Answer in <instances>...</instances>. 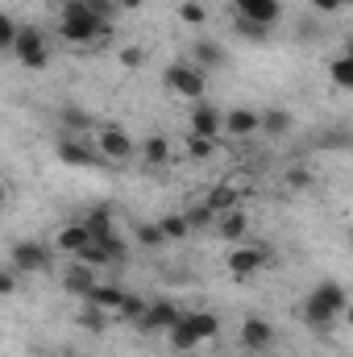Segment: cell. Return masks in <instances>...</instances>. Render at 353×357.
Here are the masks:
<instances>
[{"label": "cell", "mask_w": 353, "mask_h": 357, "mask_svg": "<svg viewBox=\"0 0 353 357\" xmlns=\"http://www.w3.org/2000/svg\"><path fill=\"white\" fill-rule=\"evenodd\" d=\"M183 320L191 324V333L200 337V345L212 341V337H220V320H216V312H183Z\"/></svg>", "instance_id": "obj_21"}, {"label": "cell", "mask_w": 353, "mask_h": 357, "mask_svg": "<svg viewBox=\"0 0 353 357\" xmlns=\"http://www.w3.org/2000/svg\"><path fill=\"white\" fill-rule=\"evenodd\" d=\"M163 84H167L171 96L195 104V100H204V91H208V71H200L191 59H179V63H171V67L163 71Z\"/></svg>", "instance_id": "obj_4"}, {"label": "cell", "mask_w": 353, "mask_h": 357, "mask_svg": "<svg viewBox=\"0 0 353 357\" xmlns=\"http://www.w3.org/2000/svg\"><path fill=\"white\" fill-rule=\"evenodd\" d=\"M179 316H183V312H179L171 299H154V303H146V307H142L137 328H142V333H167Z\"/></svg>", "instance_id": "obj_11"}, {"label": "cell", "mask_w": 353, "mask_h": 357, "mask_svg": "<svg viewBox=\"0 0 353 357\" xmlns=\"http://www.w3.org/2000/svg\"><path fill=\"white\" fill-rule=\"evenodd\" d=\"M13 42H17V21L8 13H0V54H8Z\"/></svg>", "instance_id": "obj_35"}, {"label": "cell", "mask_w": 353, "mask_h": 357, "mask_svg": "<svg viewBox=\"0 0 353 357\" xmlns=\"http://www.w3.org/2000/svg\"><path fill=\"white\" fill-rule=\"evenodd\" d=\"M158 229H163V237H167V241H183V237L191 233V229H187V216H183V212H167V216L158 220Z\"/></svg>", "instance_id": "obj_28"}, {"label": "cell", "mask_w": 353, "mask_h": 357, "mask_svg": "<svg viewBox=\"0 0 353 357\" xmlns=\"http://www.w3.org/2000/svg\"><path fill=\"white\" fill-rule=\"evenodd\" d=\"M270 266V245L266 241H237L233 250H229V258H225V270L233 274V278H254V274H262Z\"/></svg>", "instance_id": "obj_6"}, {"label": "cell", "mask_w": 353, "mask_h": 357, "mask_svg": "<svg viewBox=\"0 0 353 357\" xmlns=\"http://www.w3.org/2000/svg\"><path fill=\"white\" fill-rule=\"evenodd\" d=\"M179 21H183V25H204V21H208V8H204L200 0H183V4H179Z\"/></svg>", "instance_id": "obj_33"}, {"label": "cell", "mask_w": 353, "mask_h": 357, "mask_svg": "<svg viewBox=\"0 0 353 357\" xmlns=\"http://www.w3.org/2000/svg\"><path fill=\"white\" fill-rule=\"evenodd\" d=\"M137 154H142V162L154 171V167H167V162H171L175 146H171V137H163V133H150L146 142H137Z\"/></svg>", "instance_id": "obj_18"}, {"label": "cell", "mask_w": 353, "mask_h": 357, "mask_svg": "<svg viewBox=\"0 0 353 357\" xmlns=\"http://www.w3.org/2000/svg\"><path fill=\"white\" fill-rule=\"evenodd\" d=\"M84 8H88L96 21H104V25L117 17V4H112V0H84Z\"/></svg>", "instance_id": "obj_36"}, {"label": "cell", "mask_w": 353, "mask_h": 357, "mask_svg": "<svg viewBox=\"0 0 353 357\" xmlns=\"http://www.w3.org/2000/svg\"><path fill=\"white\" fill-rule=\"evenodd\" d=\"M142 59H146V54H142L137 46H121V67H129V71H137V67H142Z\"/></svg>", "instance_id": "obj_39"}, {"label": "cell", "mask_w": 353, "mask_h": 357, "mask_svg": "<svg viewBox=\"0 0 353 357\" xmlns=\"http://www.w3.org/2000/svg\"><path fill=\"white\" fill-rule=\"evenodd\" d=\"M8 54H13L25 71H46L50 59H54V42H50L46 29H38V25H17V42H13Z\"/></svg>", "instance_id": "obj_3"}, {"label": "cell", "mask_w": 353, "mask_h": 357, "mask_svg": "<svg viewBox=\"0 0 353 357\" xmlns=\"http://www.w3.org/2000/svg\"><path fill=\"white\" fill-rule=\"evenodd\" d=\"M96 245H100V250L108 254V262H112V266H117V262H125V254H129V250H125V237H121V233H108V237H100Z\"/></svg>", "instance_id": "obj_31"}, {"label": "cell", "mask_w": 353, "mask_h": 357, "mask_svg": "<svg viewBox=\"0 0 353 357\" xmlns=\"http://www.w3.org/2000/svg\"><path fill=\"white\" fill-rule=\"evenodd\" d=\"M258 125H262L258 108H229V112L220 116V137L246 142V137H254V133H258Z\"/></svg>", "instance_id": "obj_9"}, {"label": "cell", "mask_w": 353, "mask_h": 357, "mask_svg": "<svg viewBox=\"0 0 353 357\" xmlns=\"http://www.w3.org/2000/svg\"><path fill=\"white\" fill-rule=\"evenodd\" d=\"M54 154H59V162L63 167H75V171H91V167H104V158H100V150L91 146V137H59V146H54Z\"/></svg>", "instance_id": "obj_8"}, {"label": "cell", "mask_w": 353, "mask_h": 357, "mask_svg": "<svg viewBox=\"0 0 353 357\" xmlns=\"http://www.w3.org/2000/svg\"><path fill=\"white\" fill-rule=\"evenodd\" d=\"M80 225L88 229V237H91V241H100V237L117 233V225H112V208H104V204H100V208H91V212L84 216V220H80Z\"/></svg>", "instance_id": "obj_23"}, {"label": "cell", "mask_w": 353, "mask_h": 357, "mask_svg": "<svg viewBox=\"0 0 353 357\" xmlns=\"http://www.w3.org/2000/svg\"><path fill=\"white\" fill-rule=\"evenodd\" d=\"M142 307H146V299H137V295H129V291H125V299L117 303V312H112V316H117V320H125V324H137Z\"/></svg>", "instance_id": "obj_30"}, {"label": "cell", "mask_w": 353, "mask_h": 357, "mask_svg": "<svg viewBox=\"0 0 353 357\" xmlns=\"http://www.w3.org/2000/svg\"><path fill=\"white\" fill-rule=\"evenodd\" d=\"M212 229L220 233V241H225V245H237V241H246V237H250V216H246L241 208H229V212H220V216L212 220Z\"/></svg>", "instance_id": "obj_14"}, {"label": "cell", "mask_w": 353, "mask_h": 357, "mask_svg": "<svg viewBox=\"0 0 353 357\" xmlns=\"http://www.w3.org/2000/svg\"><path fill=\"white\" fill-rule=\"evenodd\" d=\"M204 208L212 212V216H220V212H229V208H237V191L229 187V183H216L208 195H204Z\"/></svg>", "instance_id": "obj_24"}, {"label": "cell", "mask_w": 353, "mask_h": 357, "mask_svg": "<svg viewBox=\"0 0 353 357\" xmlns=\"http://www.w3.org/2000/svg\"><path fill=\"white\" fill-rule=\"evenodd\" d=\"M8 266L17 274H42V270L54 266V250L46 241H17L8 250Z\"/></svg>", "instance_id": "obj_7"}, {"label": "cell", "mask_w": 353, "mask_h": 357, "mask_svg": "<svg viewBox=\"0 0 353 357\" xmlns=\"http://www.w3.org/2000/svg\"><path fill=\"white\" fill-rule=\"evenodd\" d=\"M233 17H246L254 25L274 29L283 21V0H233Z\"/></svg>", "instance_id": "obj_10"}, {"label": "cell", "mask_w": 353, "mask_h": 357, "mask_svg": "<svg viewBox=\"0 0 353 357\" xmlns=\"http://www.w3.org/2000/svg\"><path fill=\"white\" fill-rule=\"evenodd\" d=\"M233 29H237V38H246V42H266V38H270L266 25H254V21H246V17H233Z\"/></svg>", "instance_id": "obj_32"}, {"label": "cell", "mask_w": 353, "mask_h": 357, "mask_svg": "<svg viewBox=\"0 0 353 357\" xmlns=\"http://www.w3.org/2000/svg\"><path fill=\"white\" fill-rule=\"evenodd\" d=\"M191 63H195L200 71H220V67L229 63V50H225L220 42L200 38V42H191Z\"/></svg>", "instance_id": "obj_16"}, {"label": "cell", "mask_w": 353, "mask_h": 357, "mask_svg": "<svg viewBox=\"0 0 353 357\" xmlns=\"http://www.w3.org/2000/svg\"><path fill=\"white\" fill-rule=\"evenodd\" d=\"M121 299H125V291H121L117 282H96V287L88 291V299H84V303H91V307H100V312H108V316H112Z\"/></svg>", "instance_id": "obj_20"}, {"label": "cell", "mask_w": 353, "mask_h": 357, "mask_svg": "<svg viewBox=\"0 0 353 357\" xmlns=\"http://www.w3.org/2000/svg\"><path fill=\"white\" fill-rule=\"evenodd\" d=\"M167 341H171V349H175V354H187V349H195V345H200V337L191 333V324H187L183 316L167 328Z\"/></svg>", "instance_id": "obj_25"}, {"label": "cell", "mask_w": 353, "mask_h": 357, "mask_svg": "<svg viewBox=\"0 0 353 357\" xmlns=\"http://www.w3.org/2000/svg\"><path fill=\"white\" fill-rule=\"evenodd\" d=\"M220 108L216 104H204V100H195L191 104V112H187V133H195V137H220Z\"/></svg>", "instance_id": "obj_12"}, {"label": "cell", "mask_w": 353, "mask_h": 357, "mask_svg": "<svg viewBox=\"0 0 353 357\" xmlns=\"http://www.w3.org/2000/svg\"><path fill=\"white\" fill-rule=\"evenodd\" d=\"M258 116H262V125H258V133H266V137H283V133H291V125H295L287 108H262Z\"/></svg>", "instance_id": "obj_22"}, {"label": "cell", "mask_w": 353, "mask_h": 357, "mask_svg": "<svg viewBox=\"0 0 353 357\" xmlns=\"http://www.w3.org/2000/svg\"><path fill=\"white\" fill-rule=\"evenodd\" d=\"M241 345L254 349V354H266L274 345V324L266 316H246L241 320Z\"/></svg>", "instance_id": "obj_13"}, {"label": "cell", "mask_w": 353, "mask_h": 357, "mask_svg": "<svg viewBox=\"0 0 353 357\" xmlns=\"http://www.w3.org/2000/svg\"><path fill=\"white\" fill-rule=\"evenodd\" d=\"M4 204H8V183L0 178V212H4Z\"/></svg>", "instance_id": "obj_42"}, {"label": "cell", "mask_w": 353, "mask_h": 357, "mask_svg": "<svg viewBox=\"0 0 353 357\" xmlns=\"http://www.w3.org/2000/svg\"><path fill=\"white\" fill-rule=\"evenodd\" d=\"M329 79H333L341 91L353 88V54H337V59L329 63Z\"/></svg>", "instance_id": "obj_27"}, {"label": "cell", "mask_w": 353, "mask_h": 357, "mask_svg": "<svg viewBox=\"0 0 353 357\" xmlns=\"http://www.w3.org/2000/svg\"><path fill=\"white\" fill-rule=\"evenodd\" d=\"M133 237H137V245H150V250H154V245H167V237H163V229H158V220H154V225H150V220H142Z\"/></svg>", "instance_id": "obj_34"}, {"label": "cell", "mask_w": 353, "mask_h": 357, "mask_svg": "<svg viewBox=\"0 0 353 357\" xmlns=\"http://www.w3.org/2000/svg\"><path fill=\"white\" fill-rule=\"evenodd\" d=\"M84 245H91V237L80 220H67V225L54 233V241H50V250H54V254H67V258H75Z\"/></svg>", "instance_id": "obj_15"}, {"label": "cell", "mask_w": 353, "mask_h": 357, "mask_svg": "<svg viewBox=\"0 0 353 357\" xmlns=\"http://www.w3.org/2000/svg\"><path fill=\"white\" fill-rule=\"evenodd\" d=\"M216 150H220V137H195V133H187V158L191 162H208V158H216Z\"/></svg>", "instance_id": "obj_26"}, {"label": "cell", "mask_w": 353, "mask_h": 357, "mask_svg": "<svg viewBox=\"0 0 353 357\" xmlns=\"http://www.w3.org/2000/svg\"><path fill=\"white\" fill-rule=\"evenodd\" d=\"M46 4H54V8H63V4H71V0H46Z\"/></svg>", "instance_id": "obj_43"}, {"label": "cell", "mask_w": 353, "mask_h": 357, "mask_svg": "<svg viewBox=\"0 0 353 357\" xmlns=\"http://www.w3.org/2000/svg\"><path fill=\"white\" fill-rule=\"evenodd\" d=\"M59 121H63V129H67L71 137H91V133H96V121H91V112L75 108V104H67V108L59 112Z\"/></svg>", "instance_id": "obj_19"}, {"label": "cell", "mask_w": 353, "mask_h": 357, "mask_svg": "<svg viewBox=\"0 0 353 357\" xmlns=\"http://www.w3.org/2000/svg\"><path fill=\"white\" fill-rule=\"evenodd\" d=\"M108 320H112V316H108V312H100V307H91V303H84V312L75 316V324H80V328H88V333H104V328H108Z\"/></svg>", "instance_id": "obj_29"}, {"label": "cell", "mask_w": 353, "mask_h": 357, "mask_svg": "<svg viewBox=\"0 0 353 357\" xmlns=\"http://www.w3.org/2000/svg\"><path fill=\"white\" fill-rule=\"evenodd\" d=\"M91 146L100 150V158L104 162H112V167H125V162H133L137 158V142L121 129V125H100L96 133H91Z\"/></svg>", "instance_id": "obj_5"}, {"label": "cell", "mask_w": 353, "mask_h": 357, "mask_svg": "<svg viewBox=\"0 0 353 357\" xmlns=\"http://www.w3.org/2000/svg\"><path fill=\"white\" fill-rule=\"evenodd\" d=\"M345 307H350L345 287H341V282H333V278H324V282H320V287H312V295L303 299V320H308V328L329 333V328L345 316Z\"/></svg>", "instance_id": "obj_1"}, {"label": "cell", "mask_w": 353, "mask_h": 357, "mask_svg": "<svg viewBox=\"0 0 353 357\" xmlns=\"http://www.w3.org/2000/svg\"><path fill=\"white\" fill-rule=\"evenodd\" d=\"M17 278H21V274L13 266H0V299H8V295L17 291Z\"/></svg>", "instance_id": "obj_38"}, {"label": "cell", "mask_w": 353, "mask_h": 357, "mask_svg": "<svg viewBox=\"0 0 353 357\" xmlns=\"http://www.w3.org/2000/svg\"><path fill=\"white\" fill-rule=\"evenodd\" d=\"M100 278H96V270L84 266V262H71V266L63 270V291L67 295H75V299H88V291L96 287Z\"/></svg>", "instance_id": "obj_17"}, {"label": "cell", "mask_w": 353, "mask_h": 357, "mask_svg": "<svg viewBox=\"0 0 353 357\" xmlns=\"http://www.w3.org/2000/svg\"><path fill=\"white\" fill-rule=\"evenodd\" d=\"M183 216H187V229H208V225L216 220V216H212V212H208L204 204H195V208H187Z\"/></svg>", "instance_id": "obj_37"}, {"label": "cell", "mask_w": 353, "mask_h": 357, "mask_svg": "<svg viewBox=\"0 0 353 357\" xmlns=\"http://www.w3.org/2000/svg\"><path fill=\"white\" fill-rule=\"evenodd\" d=\"M112 4H117V13H133V8H142L146 0H112Z\"/></svg>", "instance_id": "obj_41"}, {"label": "cell", "mask_w": 353, "mask_h": 357, "mask_svg": "<svg viewBox=\"0 0 353 357\" xmlns=\"http://www.w3.org/2000/svg\"><path fill=\"white\" fill-rule=\"evenodd\" d=\"M54 38H59V42H67V46H96V42H104V38H108V25L91 17L88 8H84V0H71V4H63V8H59Z\"/></svg>", "instance_id": "obj_2"}, {"label": "cell", "mask_w": 353, "mask_h": 357, "mask_svg": "<svg viewBox=\"0 0 353 357\" xmlns=\"http://www.w3.org/2000/svg\"><path fill=\"white\" fill-rule=\"evenodd\" d=\"M308 4H312L316 13H341V8H345L350 0H308Z\"/></svg>", "instance_id": "obj_40"}]
</instances>
